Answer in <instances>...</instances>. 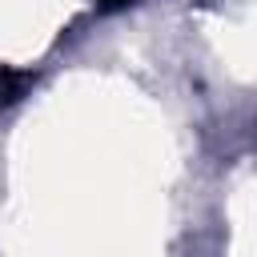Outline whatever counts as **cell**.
I'll return each mask as SVG.
<instances>
[{"label":"cell","instance_id":"1","mask_svg":"<svg viewBox=\"0 0 257 257\" xmlns=\"http://www.w3.org/2000/svg\"><path fill=\"white\" fill-rule=\"evenodd\" d=\"M104 8H120V4H128V0H100Z\"/></svg>","mask_w":257,"mask_h":257}]
</instances>
